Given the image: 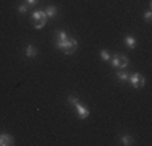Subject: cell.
Masks as SVG:
<instances>
[{"instance_id": "1", "label": "cell", "mask_w": 152, "mask_h": 146, "mask_svg": "<svg viewBox=\"0 0 152 146\" xmlns=\"http://www.w3.org/2000/svg\"><path fill=\"white\" fill-rule=\"evenodd\" d=\"M68 102H70V104L75 107V111H76V114H78L79 119L84 120V119H88V117H89V111H88V109H86L78 99H76V97L70 96V97H68Z\"/></svg>"}, {"instance_id": "2", "label": "cell", "mask_w": 152, "mask_h": 146, "mask_svg": "<svg viewBox=\"0 0 152 146\" xmlns=\"http://www.w3.org/2000/svg\"><path fill=\"white\" fill-rule=\"evenodd\" d=\"M76 47H78V41H76L75 38H68L66 41H65V42L58 47V49L63 50L66 55H71V54H73L75 50H76Z\"/></svg>"}, {"instance_id": "3", "label": "cell", "mask_w": 152, "mask_h": 146, "mask_svg": "<svg viewBox=\"0 0 152 146\" xmlns=\"http://www.w3.org/2000/svg\"><path fill=\"white\" fill-rule=\"evenodd\" d=\"M32 20L36 21L34 28L36 29H42L45 26V21H47V15L45 12H41V10H36V12H32Z\"/></svg>"}, {"instance_id": "4", "label": "cell", "mask_w": 152, "mask_h": 146, "mask_svg": "<svg viewBox=\"0 0 152 146\" xmlns=\"http://www.w3.org/2000/svg\"><path fill=\"white\" fill-rule=\"evenodd\" d=\"M110 60H112V67L113 68H121V70H125L129 65L128 57H125V55H115L113 58H110Z\"/></svg>"}, {"instance_id": "5", "label": "cell", "mask_w": 152, "mask_h": 146, "mask_svg": "<svg viewBox=\"0 0 152 146\" xmlns=\"http://www.w3.org/2000/svg\"><path fill=\"white\" fill-rule=\"evenodd\" d=\"M128 81L133 85V88H141V86H144V78H142V75H141V73H137V72H134L133 75H129V80H128Z\"/></svg>"}, {"instance_id": "6", "label": "cell", "mask_w": 152, "mask_h": 146, "mask_svg": "<svg viewBox=\"0 0 152 146\" xmlns=\"http://www.w3.org/2000/svg\"><path fill=\"white\" fill-rule=\"evenodd\" d=\"M68 38H70V36H68L65 31H57V41H55V47H57V49H58V47L66 41Z\"/></svg>"}, {"instance_id": "7", "label": "cell", "mask_w": 152, "mask_h": 146, "mask_svg": "<svg viewBox=\"0 0 152 146\" xmlns=\"http://www.w3.org/2000/svg\"><path fill=\"white\" fill-rule=\"evenodd\" d=\"M13 145V136L8 133H2L0 135V146H8Z\"/></svg>"}, {"instance_id": "8", "label": "cell", "mask_w": 152, "mask_h": 146, "mask_svg": "<svg viewBox=\"0 0 152 146\" xmlns=\"http://www.w3.org/2000/svg\"><path fill=\"white\" fill-rule=\"evenodd\" d=\"M24 54H26V57H29V58H34L36 55H37V49H36L34 46H31V44H29V46L26 47V52H24Z\"/></svg>"}, {"instance_id": "9", "label": "cell", "mask_w": 152, "mask_h": 146, "mask_svg": "<svg viewBox=\"0 0 152 146\" xmlns=\"http://www.w3.org/2000/svg\"><path fill=\"white\" fill-rule=\"evenodd\" d=\"M45 15H47V18H55V16H57V7L49 5V7L45 8Z\"/></svg>"}, {"instance_id": "10", "label": "cell", "mask_w": 152, "mask_h": 146, "mask_svg": "<svg viewBox=\"0 0 152 146\" xmlns=\"http://www.w3.org/2000/svg\"><path fill=\"white\" fill-rule=\"evenodd\" d=\"M125 44H126V47L133 49V47L136 46V39H134V36H126V38H125Z\"/></svg>"}, {"instance_id": "11", "label": "cell", "mask_w": 152, "mask_h": 146, "mask_svg": "<svg viewBox=\"0 0 152 146\" xmlns=\"http://www.w3.org/2000/svg\"><path fill=\"white\" fill-rule=\"evenodd\" d=\"M117 78L118 80H120V81H123V83H126V81H128V80H129V75H128V73H126V72H118L117 73Z\"/></svg>"}, {"instance_id": "12", "label": "cell", "mask_w": 152, "mask_h": 146, "mask_svg": "<svg viewBox=\"0 0 152 146\" xmlns=\"http://www.w3.org/2000/svg\"><path fill=\"white\" fill-rule=\"evenodd\" d=\"M121 143L125 146H129V145H133V138L129 136V135H123V136H121Z\"/></svg>"}, {"instance_id": "13", "label": "cell", "mask_w": 152, "mask_h": 146, "mask_svg": "<svg viewBox=\"0 0 152 146\" xmlns=\"http://www.w3.org/2000/svg\"><path fill=\"white\" fill-rule=\"evenodd\" d=\"M100 58H102L104 62H107V60H110V54L107 52V50H100Z\"/></svg>"}, {"instance_id": "14", "label": "cell", "mask_w": 152, "mask_h": 146, "mask_svg": "<svg viewBox=\"0 0 152 146\" xmlns=\"http://www.w3.org/2000/svg\"><path fill=\"white\" fill-rule=\"evenodd\" d=\"M151 18H152V12H151V8H149L146 13H144V20H146V21H151Z\"/></svg>"}, {"instance_id": "15", "label": "cell", "mask_w": 152, "mask_h": 146, "mask_svg": "<svg viewBox=\"0 0 152 146\" xmlns=\"http://www.w3.org/2000/svg\"><path fill=\"white\" fill-rule=\"evenodd\" d=\"M18 12H20V13H26V12H28V5H26V3H23V5H20V8H18Z\"/></svg>"}, {"instance_id": "16", "label": "cell", "mask_w": 152, "mask_h": 146, "mask_svg": "<svg viewBox=\"0 0 152 146\" xmlns=\"http://www.w3.org/2000/svg\"><path fill=\"white\" fill-rule=\"evenodd\" d=\"M24 2H26V5H36L39 0H24Z\"/></svg>"}]
</instances>
